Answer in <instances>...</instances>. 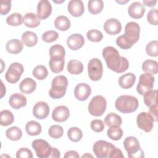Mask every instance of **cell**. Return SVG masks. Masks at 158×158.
Here are the masks:
<instances>
[{
    "instance_id": "1",
    "label": "cell",
    "mask_w": 158,
    "mask_h": 158,
    "mask_svg": "<svg viewBox=\"0 0 158 158\" xmlns=\"http://www.w3.org/2000/svg\"><path fill=\"white\" fill-rule=\"evenodd\" d=\"M107 67L118 73L126 71L129 67V62L127 58L120 56L118 51L112 46L104 48L102 52Z\"/></svg>"
},
{
    "instance_id": "2",
    "label": "cell",
    "mask_w": 158,
    "mask_h": 158,
    "mask_svg": "<svg viewBox=\"0 0 158 158\" xmlns=\"http://www.w3.org/2000/svg\"><path fill=\"white\" fill-rule=\"evenodd\" d=\"M137 98L130 95H122L117 98L115 102V107L117 110L122 113H131L138 107Z\"/></svg>"
},
{
    "instance_id": "3",
    "label": "cell",
    "mask_w": 158,
    "mask_h": 158,
    "mask_svg": "<svg viewBox=\"0 0 158 158\" xmlns=\"http://www.w3.org/2000/svg\"><path fill=\"white\" fill-rule=\"evenodd\" d=\"M68 80L64 75H58L54 78L51 83V88L49 91L50 97L52 99L62 98L67 90Z\"/></svg>"
},
{
    "instance_id": "4",
    "label": "cell",
    "mask_w": 158,
    "mask_h": 158,
    "mask_svg": "<svg viewBox=\"0 0 158 158\" xmlns=\"http://www.w3.org/2000/svg\"><path fill=\"white\" fill-rule=\"evenodd\" d=\"M123 146L130 158L144 157V152L141 149L138 139L134 136H128L123 141Z\"/></svg>"
},
{
    "instance_id": "5",
    "label": "cell",
    "mask_w": 158,
    "mask_h": 158,
    "mask_svg": "<svg viewBox=\"0 0 158 158\" xmlns=\"http://www.w3.org/2000/svg\"><path fill=\"white\" fill-rule=\"evenodd\" d=\"M107 101L104 97L101 95L94 96L90 101L88 110L89 114L93 116L99 117L106 111Z\"/></svg>"
},
{
    "instance_id": "6",
    "label": "cell",
    "mask_w": 158,
    "mask_h": 158,
    "mask_svg": "<svg viewBox=\"0 0 158 158\" xmlns=\"http://www.w3.org/2000/svg\"><path fill=\"white\" fill-rule=\"evenodd\" d=\"M115 147L111 143L104 140H99L94 144L93 151L98 158H106L109 157Z\"/></svg>"
},
{
    "instance_id": "7",
    "label": "cell",
    "mask_w": 158,
    "mask_h": 158,
    "mask_svg": "<svg viewBox=\"0 0 158 158\" xmlns=\"http://www.w3.org/2000/svg\"><path fill=\"white\" fill-rule=\"evenodd\" d=\"M88 73L89 78L93 81H98L101 78L103 73V67L99 59L93 58L89 61Z\"/></svg>"
},
{
    "instance_id": "8",
    "label": "cell",
    "mask_w": 158,
    "mask_h": 158,
    "mask_svg": "<svg viewBox=\"0 0 158 158\" xmlns=\"http://www.w3.org/2000/svg\"><path fill=\"white\" fill-rule=\"evenodd\" d=\"M154 77L151 74L147 73L141 74L136 86L137 92L140 95L143 96L147 91L152 90L154 86Z\"/></svg>"
},
{
    "instance_id": "9",
    "label": "cell",
    "mask_w": 158,
    "mask_h": 158,
    "mask_svg": "<svg viewBox=\"0 0 158 158\" xmlns=\"http://www.w3.org/2000/svg\"><path fill=\"white\" fill-rule=\"evenodd\" d=\"M31 146L35 151L36 156L38 157H49L52 147H51L46 141L42 139H35L31 143Z\"/></svg>"
},
{
    "instance_id": "10",
    "label": "cell",
    "mask_w": 158,
    "mask_h": 158,
    "mask_svg": "<svg viewBox=\"0 0 158 158\" xmlns=\"http://www.w3.org/2000/svg\"><path fill=\"white\" fill-rule=\"evenodd\" d=\"M23 70V67L21 64L13 62L9 67L5 74V78L10 83H15L19 80Z\"/></svg>"
},
{
    "instance_id": "11",
    "label": "cell",
    "mask_w": 158,
    "mask_h": 158,
    "mask_svg": "<svg viewBox=\"0 0 158 158\" xmlns=\"http://www.w3.org/2000/svg\"><path fill=\"white\" fill-rule=\"evenodd\" d=\"M154 119L149 113L143 112L137 115L136 123L138 127L145 132H150L154 126Z\"/></svg>"
},
{
    "instance_id": "12",
    "label": "cell",
    "mask_w": 158,
    "mask_h": 158,
    "mask_svg": "<svg viewBox=\"0 0 158 158\" xmlns=\"http://www.w3.org/2000/svg\"><path fill=\"white\" fill-rule=\"evenodd\" d=\"M140 27L135 22H130L125 27V36L133 44L136 43L139 38Z\"/></svg>"
},
{
    "instance_id": "13",
    "label": "cell",
    "mask_w": 158,
    "mask_h": 158,
    "mask_svg": "<svg viewBox=\"0 0 158 158\" xmlns=\"http://www.w3.org/2000/svg\"><path fill=\"white\" fill-rule=\"evenodd\" d=\"M91 93V87L86 83H81L78 84L74 89V95L77 99L84 101L88 99Z\"/></svg>"
},
{
    "instance_id": "14",
    "label": "cell",
    "mask_w": 158,
    "mask_h": 158,
    "mask_svg": "<svg viewBox=\"0 0 158 158\" xmlns=\"http://www.w3.org/2000/svg\"><path fill=\"white\" fill-rule=\"evenodd\" d=\"M49 114V107L44 101L36 102L33 107V114L38 119H44L48 116Z\"/></svg>"
},
{
    "instance_id": "15",
    "label": "cell",
    "mask_w": 158,
    "mask_h": 158,
    "mask_svg": "<svg viewBox=\"0 0 158 158\" xmlns=\"http://www.w3.org/2000/svg\"><path fill=\"white\" fill-rule=\"evenodd\" d=\"M52 12V6L48 0L40 1L37 5V15L40 20L47 19Z\"/></svg>"
},
{
    "instance_id": "16",
    "label": "cell",
    "mask_w": 158,
    "mask_h": 158,
    "mask_svg": "<svg viewBox=\"0 0 158 158\" xmlns=\"http://www.w3.org/2000/svg\"><path fill=\"white\" fill-rule=\"evenodd\" d=\"M104 30L109 35H115L121 31L122 25L118 20L115 18H111L105 22Z\"/></svg>"
},
{
    "instance_id": "17",
    "label": "cell",
    "mask_w": 158,
    "mask_h": 158,
    "mask_svg": "<svg viewBox=\"0 0 158 158\" xmlns=\"http://www.w3.org/2000/svg\"><path fill=\"white\" fill-rule=\"evenodd\" d=\"M70 116V111L67 107L65 106H57L52 111V118L57 122H63L66 121Z\"/></svg>"
},
{
    "instance_id": "18",
    "label": "cell",
    "mask_w": 158,
    "mask_h": 158,
    "mask_svg": "<svg viewBox=\"0 0 158 158\" xmlns=\"http://www.w3.org/2000/svg\"><path fill=\"white\" fill-rule=\"evenodd\" d=\"M68 11L73 17H80L84 12L85 7L81 0H71L68 3Z\"/></svg>"
},
{
    "instance_id": "19",
    "label": "cell",
    "mask_w": 158,
    "mask_h": 158,
    "mask_svg": "<svg viewBox=\"0 0 158 158\" xmlns=\"http://www.w3.org/2000/svg\"><path fill=\"white\" fill-rule=\"evenodd\" d=\"M85 43V39L81 34L75 33L67 38V44L68 47L73 51L80 49Z\"/></svg>"
},
{
    "instance_id": "20",
    "label": "cell",
    "mask_w": 158,
    "mask_h": 158,
    "mask_svg": "<svg viewBox=\"0 0 158 158\" xmlns=\"http://www.w3.org/2000/svg\"><path fill=\"white\" fill-rule=\"evenodd\" d=\"M145 11L146 9L144 6L139 2H134L131 3L128 9L129 15L135 19L141 18L145 13Z\"/></svg>"
},
{
    "instance_id": "21",
    "label": "cell",
    "mask_w": 158,
    "mask_h": 158,
    "mask_svg": "<svg viewBox=\"0 0 158 158\" xmlns=\"http://www.w3.org/2000/svg\"><path fill=\"white\" fill-rule=\"evenodd\" d=\"M27 98L22 94L16 93L12 94L9 99V105L15 109H19L26 106Z\"/></svg>"
},
{
    "instance_id": "22",
    "label": "cell",
    "mask_w": 158,
    "mask_h": 158,
    "mask_svg": "<svg viewBox=\"0 0 158 158\" xmlns=\"http://www.w3.org/2000/svg\"><path fill=\"white\" fill-rule=\"evenodd\" d=\"M136 76L132 73H127L118 78V85L123 89H129L131 88L135 82Z\"/></svg>"
},
{
    "instance_id": "23",
    "label": "cell",
    "mask_w": 158,
    "mask_h": 158,
    "mask_svg": "<svg viewBox=\"0 0 158 158\" xmlns=\"http://www.w3.org/2000/svg\"><path fill=\"white\" fill-rule=\"evenodd\" d=\"M36 88V81L31 78H25L19 85L20 90L25 94L33 93Z\"/></svg>"
},
{
    "instance_id": "24",
    "label": "cell",
    "mask_w": 158,
    "mask_h": 158,
    "mask_svg": "<svg viewBox=\"0 0 158 158\" xmlns=\"http://www.w3.org/2000/svg\"><path fill=\"white\" fill-rule=\"evenodd\" d=\"M23 48V43L17 39H12L8 41L6 45L7 51L13 54H17L20 52Z\"/></svg>"
},
{
    "instance_id": "25",
    "label": "cell",
    "mask_w": 158,
    "mask_h": 158,
    "mask_svg": "<svg viewBox=\"0 0 158 158\" xmlns=\"http://www.w3.org/2000/svg\"><path fill=\"white\" fill-rule=\"evenodd\" d=\"M64 57H50L49 65L51 70L55 73L61 72L64 67Z\"/></svg>"
},
{
    "instance_id": "26",
    "label": "cell",
    "mask_w": 158,
    "mask_h": 158,
    "mask_svg": "<svg viewBox=\"0 0 158 158\" xmlns=\"http://www.w3.org/2000/svg\"><path fill=\"white\" fill-rule=\"evenodd\" d=\"M23 20L24 25L29 28L37 27L40 23V19L37 14L33 12L26 13L23 17Z\"/></svg>"
},
{
    "instance_id": "27",
    "label": "cell",
    "mask_w": 158,
    "mask_h": 158,
    "mask_svg": "<svg viewBox=\"0 0 158 158\" xmlns=\"http://www.w3.org/2000/svg\"><path fill=\"white\" fill-rule=\"evenodd\" d=\"M22 41L23 44L28 47H33L38 43V37L36 33L27 31L22 35Z\"/></svg>"
},
{
    "instance_id": "28",
    "label": "cell",
    "mask_w": 158,
    "mask_h": 158,
    "mask_svg": "<svg viewBox=\"0 0 158 158\" xmlns=\"http://www.w3.org/2000/svg\"><path fill=\"white\" fill-rule=\"evenodd\" d=\"M67 71L73 75H78L83 70V64L78 60L73 59L70 60L67 65Z\"/></svg>"
},
{
    "instance_id": "29",
    "label": "cell",
    "mask_w": 158,
    "mask_h": 158,
    "mask_svg": "<svg viewBox=\"0 0 158 158\" xmlns=\"http://www.w3.org/2000/svg\"><path fill=\"white\" fill-rule=\"evenodd\" d=\"M41 125L38 122L30 120L25 125V130L27 133L30 136H36L41 132Z\"/></svg>"
},
{
    "instance_id": "30",
    "label": "cell",
    "mask_w": 158,
    "mask_h": 158,
    "mask_svg": "<svg viewBox=\"0 0 158 158\" xmlns=\"http://www.w3.org/2000/svg\"><path fill=\"white\" fill-rule=\"evenodd\" d=\"M142 70L149 74H156L158 72V63L154 60H146L142 64Z\"/></svg>"
},
{
    "instance_id": "31",
    "label": "cell",
    "mask_w": 158,
    "mask_h": 158,
    "mask_svg": "<svg viewBox=\"0 0 158 158\" xmlns=\"http://www.w3.org/2000/svg\"><path fill=\"white\" fill-rule=\"evenodd\" d=\"M54 25L60 31H66L70 27V21L67 17L59 15L55 19Z\"/></svg>"
},
{
    "instance_id": "32",
    "label": "cell",
    "mask_w": 158,
    "mask_h": 158,
    "mask_svg": "<svg viewBox=\"0 0 158 158\" xmlns=\"http://www.w3.org/2000/svg\"><path fill=\"white\" fill-rule=\"evenodd\" d=\"M104 123L108 127L120 126L122 123L121 117L115 113H109L104 118Z\"/></svg>"
},
{
    "instance_id": "33",
    "label": "cell",
    "mask_w": 158,
    "mask_h": 158,
    "mask_svg": "<svg viewBox=\"0 0 158 158\" xmlns=\"http://www.w3.org/2000/svg\"><path fill=\"white\" fill-rule=\"evenodd\" d=\"M104 7V2L102 0H90L88 2L89 12L92 14L100 13Z\"/></svg>"
},
{
    "instance_id": "34",
    "label": "cell",
    "mask_w": 158,
    "mask_h": 158,
    "mask_svg": "<svg viewBox=\"0 0 158 158\" xmlns=\"http://www.w3.org/2000/svg\"><path fill=\"white\" fill-rule=\"evenodd\" d=\"M157 91L156 89L150 90L147 91L144 94V102L146 106L151 107L153 105L157 104Z\"/></svg>"
},
{
    "instance_id": "35",
    "label": "cell",
    "mask_w": 158,
    "mask_h": 158,
    "mask_svg": "<svg viewBox=\"0 0 158 158\" xmlns=\"http://www.w3.org/2000/svg\"><path fill=\"white\" fill-rule=\"evenodd\" d=\"M107 135L108 137L114 141L121 139L123 136V130L120 126H112L107 130Z\"/></svg>"
},
{
    "instance_id": "36",
    "label": "cell",
    "mask_w": 158,
    "mask_h": 158,
    "mask_svg": "<svg viewBox=\"0 0 158 158\" xmlns=\"http://www.w3.org/2000/svg\"><path fill=\"white\" fill-rule=\"evenodd\" d=\"M6 135L8 139L12 141H17L22 138V131L19 127L14 126L6 130Z\"/></svg>"
},
{
    "instance_id": "37",
    "label": "cell",
    "mask_w": 158,
    "mask_h": 158,
    "mask_svg": "<svg viewBox=\"0 0 158 158\" xmlns=\"http://www.w3.org/2000/svg\"><path fill=\"white\" fill-rule=\"evenodd\" d=\"M67 136L70 140L76 143L81 140L83 137V133L78 127H72L68 130Z\"/></svg>"
},
{
    "instance_id": "38",
    "label": "cell",
    "mask_w": 158,
    "mask_h": 158,
    "mask_svg": "<svg viewBox=\"0 0 158 158\" xmlns=\"http://www.w3.org/2000/svg\"><path fill=\"white\" fill-rule=\"evenodd\" d=\"M1 125L2 126H8L14 122V117L12 112L8 110H3L0 113Z\"/></svg>"
},
{
    "instance_id": "39",
    "label": "cell",
    "mask_w": 158,
    "mask_h": 158,
    "mask_svg": "<svg viewBox=\"0 0 158 158\" xmlns=\"http://www.w3.org/2000/svg\"><path fill=\"white\" fill-rule=\"evenodd\" d=\"M65 51L64 48L58 44L52 46L49 49L50 57H64Z\"/></svg>"
},
{
    "instance_id": "40",
    "label": "cell",
    "mask_w": 158,
    "mask_h": 158,
    "mask_svg": "<svg viewBox=\"0 0 158 158\" xmlns=\"http://www.w3.org/2000/svg\"><path fill=\"white\" fill-rule=\"evenodd\" d=\"M6 23L11 26H19L23 22V17L19 13L15 12L9 15L6 19Z\"/></svg>"
},
{
    "instance_id": "41",
    "label": "cell",
    "mask_w": 158,
    "mask_h": 158,
    "mask_svg": "<svg viewBox=\"0 0 158 158\" xmlns=\"http://www.w3.org/2000/svg\"><path fill=\"white\" fill-rule=\"evenodd\" d=\"M48 75V71L46 67L43 65H38L35 67L33 70V75L38 80H43Z\"/></svg>"
},
{
    "instance_id": "42",
    "label": "cell",
    "mask_w": 158,
    "mask_h": 158,
    "mask_svg": "<svg viewBox=\"0 0 158 158\" xmlns=\"http://www.w3.org/2000/svg\"><path fill=\"white\" fill-rule=\"evenodd\" d=\"M117 45L123 49H128L133 46V43L127 39L124 35L119 36L116 40Z\"/></svg>"
},
{
    "instance_id": "43",
    "label": "cell",
    "mask_w": 158,
    "mask_h": 158,
    "mask_svg": "<svg viewBox=\"0 0 158 158\" xmlns=\"http://www.w3.org/2000/svg\"><path fill=\"white\" fill-rule=\"evenodd\" d=\"M63 133H64L63 128L59 125H52L48 130L49 135L51 138L54 139L60 138L63 135Z\"/></svg>"
},
{
    "instance_id": "44",
    "label": "cell",
    "mask_w": 158,
    "mask_h": 158,
    "mask_svg": "<svg viewBox=\"0 0 158 158\" xmlns=\"http://www.w3.org/2000/svg\"><path fill=\"white\" fill-rule=\"evenodd\" d=\"M86 36L89 41L97 43L101 41L102 40L103 35L99 30L93 29L87 31Z\"/></svg>"
},
{
    "instance_id": "45",
    "label": "cell",
    "mask_w": 158,
    "mask_h": 158,
    "mask_svg": "<svg viewBox=\"0 0 158 158\" xmlns=\"http://www.w3.org/2000/svg\"><path fill=\"white\" fill-rule=\"evenodd\" d=\"M158 42L157 40L150 41L146 47V53L151 57H157L158 56Z\"/></svg>"
},
{
    "instance_id": "46",
    "label": "cell",
    "mask_w": 158,
    "mask_h": 158,
    "mask_svg": "<svg viewBox=\"0 0 158 158\" xmlns=\"http://www.w3.org/2000/svg\"><path fill=\"white\" fill-rule=\"evenodd\" d=\"M58 37V33L54 30L46 31L42 35V40L46 43H52L56 41Z\"/></svg>"
},
{
    "instance_id": "47",
    "label": "cell",
    "mask_w": 158,
    "mask_h": 158,
    "mask_svg": "<svg viewBox=\"0 0 158 158\" xmlns=\"http://www.w3.org/2000/svg\"><path fill=\"white\" fill-rule=\"evenodd\" d=\"M90 127L95 132H101L104 129V123L100 119H94L91 122Z\"/></svg>"
},
{
    "instance_id": "48",
    "label": "cell",
    "mask_w": 158,
    "mask_h": 158,
    "mask_svg": "<svg viewBox=\"0 0 158 158\" xmlns=\"http://www.w3.org/2000/svg\"><path fill=\"white\" fill-rule=\"evenodd\" d=\"M147 20L151 25H157L158 17L157 9H152L149 11L147 15Z\"/></svg>"
},
{
    "instance_id": "49",
    "label": "cell",
    "mask_w": 158,
    "mask_h": 158,
    "mask_svg": "<svg viewBox=\"0 0 158 158\" xmlns=\"http://www.w3.org/2000/svg\"><path fill=\"white\" fill-rule=\"evenodd\" d=\"M0 14L1 15H6L11 9L10 0H1L0 1Z\"/></svg>"
},
{
    "instance_id": "50",
    "label": "cell",
    "mask_w": 158,
    "mask_h": 158,
    "mask_svg": "<svg viewBox=\"0 0 158 158\" xmlns=\"http://www.w3.org/2000/svg\"><path fill=\"white\" fill-rule=\"evenodd\" d=\"M31 151L27 148H20L16 152L17 158H33Z\"/></svg>"
},
{
    "instance_id": "51",
    "label": "cell",
    "mask_w": 158,
    "mask_h": 158,
    "mask_svg": "<svg viewBox=\"0 0 158 158\" xmlns=\"http://www.w3.org/2000/svg\"><path fill=\"white\" fill-rule=\"evenodd\" d=\"M109 157H110V158H115V157L124 158V156L122 154V152L120 149L115 147L113 149V150L112 151L111 153L110 154Z\"/></svg>"
},
{
    "instance_id": "52",
    "label": "cell",
    "mask_w": 158,
    "mask_h": 158,
    "mask_svg": "<svg viewBox=\"0 0 158 158\" xmlns=\"http://www.w3.org/2000/svg\"><path fill=\"white\" fill-rule=\"evenodd\" d=\"M149 113L153 118L154 121H157V104L150 107Z\"/></svg>"
},
{
    "instance_id": "53",
    "label": "cell",
    "mask_w": 158,
    "mask_h": 158,
    "mask_svg": "<svg viewBox=\"0 0 158 158\" xmlns=\"http://www.w3.org/2000/svg\"><path fill=\"white\" fill-rule=\"evenodd\" d=\"M64 157L65 158H70V157L79 158L80 156L77 151H73V150H70V151H68L65 152V154H64Z\"/></svg>"
},
{
    "instance_id": "54",
    "label": "cell",
    "mask_w": 158,
    "mask_h": 158,
    "mask_svg": "<svg viewBox=\"0 0 158 158\" xmlns=\"http://www.w3.org/2000/svg\"><path fill=\"white\" fill-rule=\"evenodd\" d=\"M60 151L56 148H52V151H51V153L49 156V157H60Z\"/></svg>"
},
{
    "instance_id": "55",
    "label": "cell",
    "mask_w": 158,
    "mask_h": 158,
    "mask_svg": "<svg viewBox=\"0 0 158 158\" xmlns=\"http://www.w3.org/2000/svg\"><path fill=\"white\" fill-rule=\"evenodd\" d=\"M143 2V4L148 7H154L157 3L156 0H144Z\"/></svg>"
},
{
    "instance_id": "56",
    "label": "cell",
    "mask_w": 158,
    "mask_h": 158,
    "mask_svg": "<svg viewBox=\"0 0 158 158\" xmlns=\"http://www.w3.org/2000/svg\"><path fill=\"white\" fill-rule=\"evenodd\" d=\"M1 98H2L4 95L6 94V87H4L2 81H1Z\"/></svg>"
},
{
    "instance_id": "57",
    "label": "cell",
    "mask_w": 158,
    "mask_h": 158,
    "mask_svg": "<svg viewBox=\"0 0 158 158\" xmlns=\"http://www.w3.org/2000/svg\"><path fill=\"white\" fill-rule=\"evenodd\" d=\"M128 1H116L117 2H118V3H119V4H125V3H127Z\"/></svg>"
},
{
    "instance_id": "58",
    "label": "cell",
    "mask_w": 158,
    "mask_h": 158,
    "mask_svg": "<svg viewBox=\"0 0 158 158\" xmlns=\"http://www.w3.org/2000/svg\"><path fill=\"white\" fill-rule=\"evenodd\" d=\"M86 156H90V157H93V156H91V155H90V154H86V155H83L82 156V157H86Z\"/></svg>"
}]
</instances>
